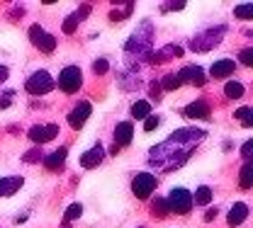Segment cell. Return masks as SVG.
I'll return each instance as SVG.
<instances>
[{
	"label": "cell",
	"mask_w": 253,
	"mask_h": 228,
	"mask_svg": "<svg viewBox=\"0 0 253 228\" xmlns=\"http://www.w3.org/2000/svg\"><path fill=\"white\" fill-rule=\"evenodd\" d=\"M207 133L202 129H178L170 133L161 146H154L149 151V163L161 172H168L173 167H180L190 158V151L205 138Z\"/></svg>",
	"instance_id": "1"
},
{
	"label": "cell",
	"mask_w": 253,
	"mask_h": 228,
	"mask_svg": "<svg viewBox=\"0 0 253 228\" xmlns=\"http://www.w3.org/2000/svg\"><path fill=\"white\" fill-rule=\"evenodd\" d=\"M151 41H154V27L151 22H141V27L129 36L125 46V61L129 68L144 64L151 56Z\"/></svg>",
	"instance_id": "2"
},
{
	"label": "cell",
	"mask_w": 253,
	"mask_h": 228,
	"mask_svg": "<svg viewBox=\"0 0 253 228\" xmlns=\"http://www.w3.org/2000/svg\"><path fill=\"white\" fill-rule=\"evenodd\" d=\"M226 32V27L219 25V27H210V30H205V32H200L195 39H192V44H190V49L192 51H210V49H214V46H219L221 36Z\"/></svg>",
	"instance_id": "3"
},
{
	"label": "cell",
	"mask_w": 253,
	"mask_h": 228,
	"mask_svg": "<svg viewBox=\"0 0 253 228\" xmlns=\"http://www.w3.org/2000/svg\"><path fill=\"white\" fill-rule=\"evenodd\" d=\"M54 85H56V80L46 70H34L30 78L25 80V90L30 95H46L49 90H54Z\"/></svg>",
	"instance_id": "4"
},
{
	"label": "cell",
	"mask_w": 253,
	"mask_h": 228,
	"mask_svg": "<svg viewBox=\"0 0 253 228\" xmlns=\"http://www.w3.org/2000/svg\"><path fill=\"white\" fill-rule=\"evenodd\" d=\"M166 201H168V209L175 211V214H180V216L190 214V209H192V195H190L188 190H183V187L170 190V195L166 196Z\"/></svg>",
	"instance_id": "5"
},
{
	"label": "cell",
	"mask_w": 253,
	"mask_h": 228,
	"mask_svg": "<svg viewBox=\"0 0 253 228\" xmlns=\"http://www.w3.org/2000/svg\"><path fill=\"white\" fill-rule=\"evenodd\" d=\"M81 85H83V73H81V68H78V65L63 68L61 75H59V88H61L63 93L73 95V93L81 90Z\"/></svg>",
	"instance_id": "6"
},
{
	"label": "cell",
	"mask_w": 253,
	"mask_h": 228,
	"mask_svg": "<svg viewBox=\"0 0 253 228\" xmlns=\"http://www.w3.org/2000/svg\"><path fill=\"white\" fill-rule=\"evenodd\" d=\"M158 180L156 175H151V172H139L134 180H131V192L136 195V199H149L151 192L156 190Z\"/></svg>",
	"instance_id": "7"
},
{
	"label": "cell",
	"mask_w": 253,
	"mask_h": 228,
	"mask_svg": "<svg viewBox=\"0 0 253 228\" xmlns=\"http://www.w3.org/2000/svg\"><path fill=\"white\" fill-rule=\"evenodd\" d=\"M30 41L39 49V51H44V54H51L54 49H56V39L51 36V34H46L39 25H32L30 27Z\"/></svg>",
	"instance_id": "8"
},
{
	"label": "cell",
	"mask_w": 253,
	"mask_h": 228,
	"mask_svg": "<svg viewBox=\"0 0 253 228\" xmlns=\"http://www.w3.org/2000/svg\"><path fill=\"white\" fill-rule=\"evenodd\" d=\"M56 133H59V127L56 124H46V127H32L30 129V141L39 148L42 143H46V141H54L56 138Z\"/></svg>",
	"instance_id": "9"
},
{
	"label": "cell",
	"mask_w": 253,
	"mask_h": 228,
	"mask_svg": "<svg viewBox=\"0 0 253 228\" xmlns=\"http://www.w3.org/2000/svg\"><path fill=\"white\" fill-rule=\"evenodd\" d=\"M178 75V83L183 85V83H190V85H197V88H202L205 83H207V78H205V70L200 68V65H185L180 73H175Z\"/></svg>",
	"instance_id": "10"
},
{
	"label": "cell",
	"mask_w": 253,
	"mask_h": 228,
	"mask_svg": "<svg viewBox=\"0 0 253 228\" xmlns=\"http://www.w3.org/2000/svg\"><path fill=\"white\" fill-rule=\"evenodd\" d=\"M131 136H134V127H131V122H122V124H117V129H115V146H112V153H117L120 148H125L131 143Z\"/></svg>",
	"instance_id": "11"
},
{
	"label": "cell",
	"mask_w": 253,
	"mask_h": 228,
	"mask_svg": "<svg viewBox=\"0 0 253 228\" xmlns=\"http://www.w3.org/2000/svg\"><path fill=\"white\" fill-rule=\"evenodd\" d=\"M88 15H90V2H83L81 10H76L73 15H68V17L63 20V34H73L76 32V27H78Z\"/></svg>",
	"instance_id": "12"
},
{
	"label": "cell",
	"mask_w": 253,
	"mask_h": 228,
	"mask_svg": "<svg viewBox=\"0 0 253 228\" xmlns=\"http://www.w3.org/2000/svg\"><path fill=\"white\" fill-rule=\"evenodd\" d=\"M90 112H93V107H90V102H81L71 114H68V124L73 127V129H81L85 122H88V117H90Z\"/></svg>",
	"instance_id": "13"
},
{
	"label": "cell",
	"mask_w": 253,
	"mask_h": 228,
	"mask_svg": "<svg viewBox=\"0 0 253 228\" xmlns=\"http://www.w3.org/2000/svg\"><path fill=\"white\" fill-rule=\"evenodd\" d=\"M105 161V148L97 143V146H93L90 151H85L83 156H81V165L85 167V170H90V167H97V165Z\"/></svg>",
	"instance_id": "14"
},
{
	"label": "cell",
	"mask_w": 253,
	"mask_h": 228,
	"mask_svg": "<svg viewBox=\"0 0 253 228\" xmlns=\"http://www.w3.org/2000/svg\"><path fill=\"white\" fill-rule=\"evenodd\" d=\"M249 219V206L244 201H236L231 209H229V216H226V224L229 226H241L244 221Z\"/></svg>",
	"instance_id": "15"
},
{
	"label": "cell",
	"mask_w": 253,
	"mask_h": 228,
	"mask_svg": "<svg viewBox=\"0 0 253 228\" xmlns=\"http://www.w3.org/2000/svg\"><path fill=\"white\" fill-rule=\"evenodd\" d=\"M185 117L190 119H210V102L207 99H195L185 107Z\"/></svg>",
	"instance_id": "16"
},
{
	"label": "cell",
	"mask_w": 253,
	"mask_h": 228,
	"mask_svg": "<svg viewBox=\"0 0 253 228\" xmlns=\"http://www.w3.org/2000/svg\"><path fill=\"white\" fill-rule=\"evenodd\" d=\"M234 61L231 59H219V61H214L212 68H210V75L212 78H229L231 73H234Z\"/></svg>",
	"instance_id": "17"
},
{
	"label": "cell",
	"mask_w": 253,
	"mask_h": 228,
	"mask_svg": "<svg viewBox=\"0 0 253 228\" xmlns=\"http://www.w3.org/2000/svg\"><path fill=\"white\" fill-rule=\"evenodd\" d=\"M66 156H68V151L66 148H59V151H54V153H49L46 158H44V167L46 170H61L63 165H66Z\"/></svg>",
	"instance_id": "18"
},
{
	"label": "cell",
	"mask_w": 253,
	"mask_h": 228,
	"mask_svg": "<svg viewBox=\"0 0 253 228\" xmlns=\"http://www.w3.org/2000/svg\"><path fill=\"white\" fill-rule=\"evenodd\" d=\"M25 185L22 177H0V196H12Z\"/></svg>",
	"instance_id": "19"
},
{
	"label": "cell",
	"mask_w": 253,
	"mask_h": 228,
	"mask_svg": "<svg viewBox=\"0 0 253 228\" xmlns=\"http://www.w3.org/2000/svg\"><path fill=\"white\" fill-rule=\"evenodd\" d=\"M183 54V49L180 46H175V44H168L166 49H161V51H156V54H151L149 56V61H166V59H170V56H180Z\"/></svg>",
	"instance_id": "20"
},
{
	"label": "cell",
	"mask_w": 253,
	"mask_h": 228,
	"mask_svg": "<svg viewBox=\"0 0 253 228\" xmlns=\"http://www.w3.org/2000/svg\"><path fill=\"white\" fill-rule=\"evenodd\" d=\"M149 114H151V102L149 99H139V102L131 104V117L134 119H146Z\"/></svg>",
	"instance_id": "21"
},
{
	"label": "cell",
	"mask_w": 253,
	"mask_h": 228,
	"mask_svg": "<svg viewBox=\"0 0 253 228\" xmlns=\"http://www.w3.org/2000/svg\"><path fill=\"white\" fill-rule=\"evenodd\" d=\"M239 185H241V190H251V187H253V163H251V161H246V165L241 167Z\"/></svg>",
	"instance_id": "22"
},
{
	"label": "cell",
	"mask_w": 253,
	"mask_h": 228,
	"mask_svg": "<svg viewBox=\"0 0 253 228\" xmlns=\"http://www.w3.org/2000/svg\"><path fill=\"white\" fill-rule=\"evenodd\" d=\"M212 201V190L210 187H200L195 195H192V204H200V206H207Z\"/></svg>",
	"instance_id": "23"
},
{
	"label": "cell",
	"mask_w": 253,
	"mask_h": 228,
	"mask_svg": "<svg viewBox=\"0 0 253 228\" xmlns=\"http://www.w3.org/2000/svg\"><path fill=\"white\" fill-rule=\"evenodd\" d=\"M224 93H226V98L229 99H239L241 95H244V85H241L239 80H229L226 88H224Z\"/></svg>",
	"instance_id": "24"
},
{
	"label": "cell",
	"mask_w": 253,
	"mask_h": 228,
	"mask_svg": "<svg viewBox=\"0 0 253 228\" xmlns=\"http://www.w3.org/2000/svg\"><path fill=\"white\" fill-rule=\"evenodd\" d=\"M131 10H134V2L129 0V2H122V10H112L110 12V20H125L131 15Z\"/></svg>",
	"instance_id": "25"
},
{
	"label": "cell",
	"mask_w": 253,
	"mask_h": 228,
	"mask_svg": "<svg viewBox=\"0 0 253 228\" xmlns=\"http://www.w3.org/2000/svg\"><path fill=\"white\" fill-rule=\"evenodd\" d=\"M236 119H241L244 127H253V109L251 107H239L236 109Z\"/></svg>",
	"instance_id": "26"
},
{
	"label": "cell",
	"mask_w": 253,
	"mask_h": 228,
	"mask_svg": "<svg viewBox=\"0 0 253 228\" xmlns=\"http://www.w3.org/2000/svg\"><path fill=\"white\" fill-rule=\"evenodd\" d=\"M151 211H154V216H156V219H163V216H168V214H170V209H168V201H166V199H156V201H154V209H151Z\"/></svg>",
	"instance_id": "27"
},
{
	"label": "cell",
	"mask_w": 253,
	"mask_h": 228,
	"mask_svg": "<svg viewBox=\"0 0 253 228\" xmlns=\"http://www.w3.org/2000/svg\"><path fill=\"white\" fill-rule=\"evenodd\" d=\"M234 15H236L239 20H251L253 17V2H244V5H239V7L234 10Z\"/></svg>",
	"instance_id": "28"
},
{
	"label": "cell",
	"mask_w": 253,
	"mask_h": 228,
	"mask_svg": "<svg viewBox=\"0 0 253 228\" xmlns=\"http://www.w3.org/2000/svg\"><path fill=\"white\" fill-rule=\"evenodd\" d=\"M81 214H83V206H81V204H71V206L66 209L63 219H66V224H68V221H76V219H78Z\"/></svg>",
	"instance_id": "29"
},
{
	"label": "cell",
	"mask_w": 253,
	"mask_h": 228,
	"mask_svg": "<svg viewBox=\"0 0 253 228\" xmlns=\"http://www.w3.org/2000/svg\"><path fill=\"white\" fill-rule=\"evenodd\" d=\"M175 88H180L178 75H175V73H168V75L163 78V90H175Z\"/></svg>",
	"instance_id": "30"
},
{
	"label": "cell",
	"mask_w": 253,
	"mask_h": 228,
	"mask_svg": "<svg viewBox=\"0 0 253 228\" xmlns=\"http://www.w3.org/2000/svg\"><path fill=\"white\" fill-rule=\"evenodd\" d=\"M107 68H110V64L105 61V59H97L93 64V70H95V75H105L107 73Z\"/></svg>",
	"instance_id": "31"
},
{
	"label": "cell",
	"mask_w": 253,
	"mask_h": 228,
	"mask_svg": "<svg viewBox=\"0 0 253 228\" xmlns=\"http://www.w3.org/2000/svg\"><path fill=\"white\" fill-rule=\"evenodd\" d=\"M239 61L244 65H253V49H244V51L239 54Z\"/></svg>",
	"instance_id": "32"
},
{
	"label": "cell",
	"mask_w": 253,
	"mask_h": 228,
	"mask_svg": "<svg viewBox=\"0 0 253 228\" xmlns=\"http://www.w3.org/2000/svg\"><path fill=\"white\" fill-rule=\"evenodd\" d=\"M158 124H161V117H154V114H149V117H146V124H144V129H146V131H154Z\"/></svg>",
	"instance_id": "33"
},
{
	"label": "cell",
	"mask_w": 253,
	"mask_h": 228,
	"mask_svg": "<svg viewBox=\"0 0 253 228\" xmlns=\"http://www.w3.org/2000/svg\"><path fill=\"white\" fill-rule=\"evenodd\" d=\"M185 7V0H178V2H163V12H168V10H183Z\"/></svg>",
	"instance_id": "34"
},
{
	"label": "cell",
	"mask_w": 253,
	"mask_h": 228,
	"mask_svg": "<svg viewBox=\"0 0 253 228\" xmlns=\"http://www.w3.org/2000/svg\"><path fill=\"white\" fill-rule=\"evenodd\" d=\"M39 158H42L39 148H34V151H27V153H25V163H37Z\"/></svg>",
	"instance_id": "35"
},
{
	"label": "cell",
	"mask_w": 253,
	"mask_h": 228,
	"mask_svg": "<svg viewBox=\"0 0 253 228\" xmlns=\"http://www.w3.org/2000/svg\"><path fill=\"white\" fill-rule=\"evenodd\" d=\"M241 153H244V158H246V161H251V153H253V141H246V143H244V148H241Z\"/></svg>",
	"instance_id": "36"
},
{
	"label": "cell",
	"mask_w": 253,
	"mask_h": 228,
	"mask_svg": "<svg viewBox=\"0 0 253 228\" xmlns=\"http://www.w3.org/2000/svg\"><path fill=\"white\" fill-rule=\"evenodd\" d=\"M217 214H219V211H217V206H214V209H210V211L205 214V221H214V219H217Z\"/></svg>",
	"instance_id": "37"
},
{
	"label": "cell",
	"mask_w": 253,
	"mask_h": 228,
	"mask_svg": "<svg viewBox=\"0 0 253 228\" xmlns=\"http://www.w3.org/2000/svg\"><path fill=\"white\" fill-rule=\"evenodd\" d=\"M5 80H7V68L0 65V83H5Z\"/></svg>",
	"instance_id": "38"
},
{
	"label": "cell",
	"mask_w": 253,
	"mask_h": 228,
	"mask_svg": "<svg viewBox=\"0 0 253 228\" xmlns=\"http://www.w3.org/2000/svg\"><path fill=\"white\" fill-rule=\"evenodd\" d=\"M139 228H144V226H139Z\"/></svg>",
	"instance_id": "39"
}]
</instances>
